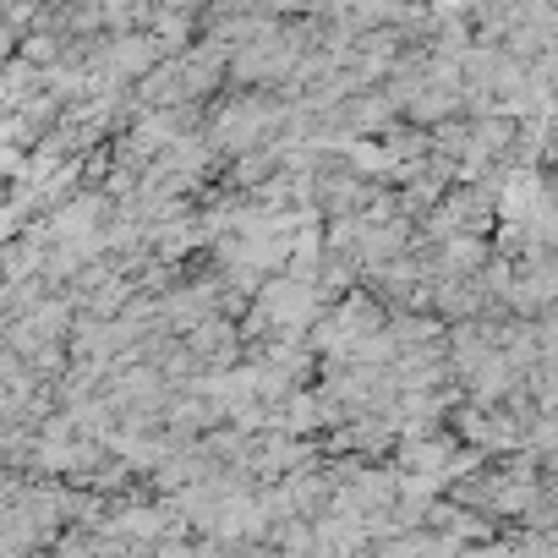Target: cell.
Here are the masks:
<instances>
[{
    "label": "cell",
    "instance_id": "cell-1",
    "mask_svg": "<svg viewBox=\"0 0 558 558\" xmlns=\"http://www.w3.org/2000/svg\"><path fill=\"white\" fill-rule=\"evenodd\" d=\"M208 143L219 148L225 170L246 154H263L291 137V94H263V88H230L208 105Z\"/></svg>",
    "mask_w": 558,
    "mask_h": 558
},
{
    "label": "cell",
    "instance_id": "cell-2",
    "mask_svg": "<svg viewBox=\"0 0 558 558\" xmlns=\"http://www.w3.org/2000/svg\"><path fill=\"white\" fill-rule=\"evenodd\" d=\"M389 307L367 291V286H356V291H345L329 313H324V324L313 329V351H318V362L324 367H335V362H351V356H362L384 329H389Z\"/></svg>",
    "mask_w": 558,
    "mask_h": 558
}]
</instances>
